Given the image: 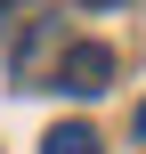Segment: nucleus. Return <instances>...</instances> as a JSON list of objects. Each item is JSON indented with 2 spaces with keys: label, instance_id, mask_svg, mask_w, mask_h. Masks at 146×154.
Returning a JSON list of instances; mask_svg holds the SVG:
<instances>
[{
  "label": "nucleus",
  "instance_id": "7ed1b4c3",
  "mask_svg": "<svg viewBox=\"0 0 146 154\" xmlns=\"http://www.w3.org/2000/svg\"><path fill=\"white\" fill-rule=\"evenodd\" d=\"M130 130H138V146H146V106H138V122H130Z\"/></svg>",
  "mask_w": 146,
  "mask_h": 154
},
{
  "label": "nucleus",
  "instance_id": "f03ea898",
  "mask_svg": "<svg viewBox=\"0 0 146 154\" xmlns=\"http://www.w3.org/2000/svg\"><path fill=\"white\" fill-rule=\"evenodd\" d=\"M41 154H106V138H98L89 122H57V130L41 138Z\"/></svg>",
  "mask_w": 146,
  "mask_h": 154
},
{
  "label": "nucleus",
  "instance_id": "f257e3e1",
  "mask_svg": "<svg viewBox=\"0 0 146 154\" xmlns=\"http://www.w3.org/2000/svg\"><path fill=\"white\" fill-rule=\"evenodd\" d=\"M57 89H73V97H106V89H114V49H106V41H73V49L57 57Z\"/></svg>",
  "mask_w": 146,
  "mask_h": 154
},
{
  "label": "nucleus",
  "instance_id": "20e7f679",
  "mask_svg": "<svg viewBox=\"0 0 146 154\" xmlns=\"http://www.w3.org/2000/svg\"><path fill=\"white\" fill-rule=\"evenodd\" d=\"M81 8H122V0H81Z\"/></svg>",
  "mask_w": 146,
  "mask_h": 154
}]
</instances>
